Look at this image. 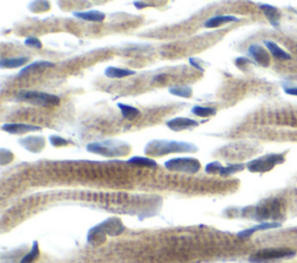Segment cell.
I'll use <instances>...</instances> for the list:
<instances>
[{
  "label": "cell",
  "mask_w": 297,
  "mask_h": 263,
  "mask_svg": "<svg viewBox=\"0 0 297 263\" xmlns=\"http://www.w3.org/2000/svg\"><path fill=\"white\" fill-rule=\"evenodd\" d=\"M199 151L196 145L187 142L179 141H162V139H155L148 142L144 152L150 157H163L171 153H195Z\"/></svg>",
  "instance_id": "6da1fadb"
},
{
  "label": "cell",
  "mask_w": 297,
  "mask_h": 263,
  "mask_svg": "<svg viewBox=\"0 0 297 263\" xmlns=\"http://www.w3.org/2000/svg\"><path fill=\"white\" fill-rule=\"evenodd\" d=\"M87 152L97 154V156H103L107 158H114V157H124L128 156L131 152L130 145L127 143L121 141H105V142H96V143H89L86 146Z\"/></svg>",
  "instance_id": "7a4b0ae2"
},
{
  "label": "cell",
  "mask_w": 297,
  "mask_h": 263,
  "mask_svg": "<svg viewBox=\"0 0 297 263\" xmlns=\"http://www.w3.org/2000/svg\"><path fill=\"white\" fill-rule=\"evenodd\" d=\"M282 203H281L279 200H264L263 202L253 208L252 214L250 216H252V218L256 220H275L277 218L282 217Z\"/></svg>",
  "instance_id": "3957f363"
},
{
  "label": "cell",
  "mask_w": 297,
  "mask_h": 263,
  "mask_svg": "<svg viewBox=\"0 0 297 263\" xmlns=\"http://www.w3.org/2000/svg\"><path fill=\"white\" fill-rule=\"evenodd\" d=\"M17 100L38 107H54L58 106L61 102L57 95L37 91H22L17 94Z\"/></svg>",
  "instance_id": "277c9868"
},
{
  "label": "cell",
  "mask_w": 297,
  "mask_h": 263,
  "mask_svg": "<svg viewBox=\"0 0 297 263\" xmlns=\"http://www.w3.org/2000/svg\"><path fill=\"white\" fill-rule=\"evenodd\" d=\"M284 160H286V158H284V154L282 153L266 154L264 157L247 162L246 168L251 173H267L272 171L275 166L283 164Z\"/></svg>",
  "instance_id": "5b68a950"
},
{
  "label": "cell",
  "mask_w": 297,
  "mask_h": 263,
  "mask_svg": "<svg viewBox=\"0 0 297 263\" xmlns=\"http://www.w3.org/2000/svg\"><path fill=\"white\" fill-rule=\"evenodd\" d=\"M296 252L290 248H266L252 254L249 261L251 263H268L272 261L290 258L295 256Z\"/></svg>",
  "instance_id": "8992f818"
},
{
  "label": "cell",
  "mask_w": 297,
  "mask_h": 263,
  "mask_svg": "<svg viewBox=\"0 0 297 263\" xmlns=\"http://www.w3.org/2000/svg\"><path fill=\"white\" fill-rule=\"evenodd\" d=\"M165 167L171 172L195 174L200 171L201 164L195 158H173L165 162Z\"/></svg>",
  "instance_id": "52a82bcc"
},
{
  "label": "cell",
  "mask_w": 297,
  "mask_h": 263,
  "mask_svg": "<svg viewBox=\"0 0 297 263\" xmlns=\"http://www.w3.org/2000/svg\"><path fill=\"white\" fill-rule=\"evenodd\" d=\"M124 230V226L122 222H120L117 218H109L106 222L99 224V225L93 227V229L89 231L88 234V240L95 238L96 235L101 234H108V235H117L122 233Z\"/></svg>",
  "instance_id": "ba28073f"
},
{
  "label": "cell",
  "mask_w": 297,
  "mask_h": 263,
  "mask_svg": "<svg viewBox=\"0 0 297 263\" xmlns=\"http://www.w3.org/2000/svg\"><path fill=\"white\" fill-rule=\"evenodd\" d=\"M245 165L244 164H233L226 167H223L220 162H210L206 166V172L209 174H220L221 176H229L233 175V174L239 173L244 171Z\"/></svg>",
  "instance_id": "9c48e42d"
},
{
  "label": "cell",
  "mask_w": 297,
  "mask_h": 263,
  "mask_svg": "<svg viewBox=\"0 0 297 263\" xmlns=\"http://www.w3.org/2000/svg\"><path fill=\"white\" fill-rule=\"evenodd\" d=\"M19 143L22 145L23 149L32 153H40L44 149L45 139L42 136H27L25 138H21Z\"/></svg>",
  "instance_id": "30bf717a"
},
{
  "label": "cell",
  "mask_w": 297,
  "mask_h": 263,
  "mask_svg": "<svg viewBox=\"0 0 297 263\" xmlns=\"http://www.w3.org/2000/svg\"><path fill=\"white\" fill-rule=\"evenodd\" d=\"M3 131L11 135H25L34 131H41L42 127L32 124H23V123H6L2 126Z\"/></svg>",
  "instance_id": "8fae6325"
},
{
  "label": "cell",
  "mask_w": 297,
  "mask_h": 263,
  "mask_svg": "<svg viewBox=\"0 0 297 263\" xmlns=\"http://www.w3.org/2000/svg\"><path fill=\"white\" fill-rule=\"evenodd\" d=\"M249 53L261 67L267 68L271 64V57H269L268 51L259 44H252L250 46Z\"/></svg>",
  "instance_id": "7c38bea8"
},
{
  "label": "cell",
  "mask_w": 297,
  "mask_h": 263,
  "mask_svg": "<svg viewBox=\"0 0 297 263\" xmlns=\"http://www.w3.org/2000/svg\"><path fill=\"white\" fill-rule=\"evenodd\" d=\"M166 125L172 131H182L186 129H191V127L199 126V122L194 121L191 118L187 117H175L166 122Z\"/></svg>",
  "instance_id": "4fadbf2b"
},
{
  "label": "cell",
  "mask_w": 297,
  "mask_h": 263,
  "mask_svg": "<svg viewBox=\"0 0 297 263\" xmlns=\"http://www.w3.org/2000/svg\"><path fill=\"white\" fill-rule=\"evenodd\" d=\"M281 226V223L277 222H272V223H263L259 224V225H256L251 227V229L244 230L238 233V238L240 239H246L250 238L253 233H256L258 231H265V230H271V229H277V227Z\"/></svg>",
  "instance_id": "5bb4252c"
},
{
  "label": "cell",
  "mask_w": 297,
  "mask_h": 263,
  "mask_svg": "<svg viewBox=\"0 0 297 263\" xmlns=\"http://www.w3.org/2000/svg\"><path fill=\"white\" fill-rule=\"evenodd\" d=\"M73 15L81 20L89 21V22H101L105 20L106 15L100 11H87V12H74Z\"/></svg>",
  "instance_id": "9a60e30c"
},
{
  "label": "cell",
  "mask_w": 297,
  "mask_h": 263,
  "mask_svg": "<svg viewBox=\"0 0 297 263\" xmlns=\"http://www.w3.org/2000/svg\"><path fill=\"white\" fill-rule=\"evenodd\" d=\"M238 18L233 15H216V17L210 18L209 20L205 22L206 28H216L222 25H226L229 22H237Z\"/></svg>",
  "instance_id": "2e32d148"
},
{
  "label": "cell",
  "mask_w": 297,
  "mask_h": 263,
  "mask_svg": "<svg viewBox=\"0 0 297 263\" xmlns=\"http://www.w3.org/2000/svg\"><path fill=\"white\" fill-rule=\"evenodd\" d=\"M55 64L52 63V61H45V60H38V61H34V63L27 65V67L23 68L20 72H19L18 77H23L28 73H32L35 71H41V70L44 69H49V68H54Z\"/></svg>",
  "instance_id": "e0dca14e"
},
{
  "label": "cell",
  "mask_w": 297,
  "mask_h": 263,
  "mask_svg": "<svg viewBox=\"0 0 297 263\" xmlns=\"http://www.w3.org/2000/svg\"><path fill=\"white\" fill-rule=\"evenodd\" d=\"M259 7L260 10L264 11L266 18H267L268 21L272 23V26L275 27V28H279L280 18H281L279 10H277L276 7L271 6V5H260Z\"/></svg>",
  "instance_id": "ac0fdd59"
},
{
  "label": "cell",
  "mask_w": 297,
  "mask_h": 263,
  "mask_svg": "<svg viewBox=\"0 0 297 263\" xmlns=\"http://www.w3.org/2000/svg\"><path fill=\"white\" fill-rule=\"evenodd\" d=\"M265 46L268 49V51L272 53L274 58L276 59H280V60H289L291 59V56L289 55L287 51H284L283 49H281L279 45H277L275 42H272V41H265Z\"/></svg>",
  "instance_id": "d6986e66"
},
{
  "label": "cell",
  "mask_w": 297,
  "mask_h": 263,
  "mask_svg": "<svg viewBox=\"0 0 297 263\" xmlns=\"http://www.w3.org/2000/svg\"><path fill=\"white\" fill-rule=\"evenodd\" d=\"M135 73L136 72L132 71V70L120 69V68H114V67H109L105 70V76L111 79L126 78V77H129V76H134Z\"/></svg>",
  "instance_id": "ffe728a7"
},
{
  "label": "cell",
  "mask_w": 297,
  "mask_h": 263,
  "mask_svg": "<svg viewBox=\"0 0 297 263\" xmlns=\"http://www.w3.org/2000/svg\"><path fill=\"white\" fill-rule=\"evenodd\" d=\"M28 61L27 57H15V58H2L0 68L2 69H17L25 65Z\"/></svg>",
  "instance_id": "44dd1931"
},
{
  "label": "cell",
  "mask_w": 297,
  "mask_h": 263,
  "mask_svg": "<svg viewBox=\"0 0 297 263\" xmlns=\"http://www.w3.org/2000/svg\"><path fill=\"white\" fill-rule=\"evenodd\" d=\"M128 164L134 166H142V167L157 168V162L148 157H132L128 160Z\"/></svg>",
  "instance_id": "7402d4cb"
},
{
  "label": "cell",
  "mask_w": 297,
  "mask_h": 263,
  "mask_svg": "<svg viewBox=\"0 0 297 263\" xmlns=\"http://www.w3.org/2000/svg\"><path fill=\"white\" fill-rule=\"evenodd\" d=\"M117 107L120 108L123 118L126 119H134L140 115V111L137 109V108L132 106H128V104H124V103H117Z\"/></svg>",
  "instance_id": "603a6c76"
},
{
  "label": "cell",
  "mask_w": 297,
  "mask_h": 263,
  "mask_svg": "<svg viewBox=\"0 0 297 263\" xmlns=\"http://www.w3.org/2000/svg\"><path fill=\"white\" fill-rule=\"evenodd\" d=\"M217 109L214 107H202V106H194L191 108V114L199 117H210V116L216 115Z\"/></svg>",
  "instance_id": "cb8c5ba5"
},
{
  "label": "cell",
  "mask_w": 297,
  "mask_h": 263,
  "mask_svg": "<svg viewBox=\"0 0 297 263\" xmlns=\"http://www.w3.org/2000/svg\"><path fill=\"white\" fill-rule=\"evenodd\" d=\"M169 92L172 95L180 96V98L188 99L193 95V90L189 86H177V87H171Z\"/></svg>",
  "instance_id": "d4e9b609"
},
{
  "label": "cell",
  "mask_w": 297,
  "mask_h": 263,
  "mask_svg": "<svg viewBox=\"0 0 297 263\" xmlns=\"http://www.w3.org/2000/svg\"><path fill=\"white\" fill-rule=\"evenodd\" d=\"M38 253H40V249H38V242L34 241L32 250H30V252L22 258L20 263H33L38 256Z\"/></svg>",
  "instance_id": "484cf974"
},
{
  "label": "cell",
  "mask_w": 297,
  "mask_h": 263,
  "mask_svg": "<svg viewBox=\"0 0 297 263\" xmlns=\"http://www.w3.org/2000/svg\"><path fill=\"white\" fill-rule=\"evenodd\" d=\"M49 142L50 144H52L53 146H55V148H61V146H65L70 144V141H66L65 138L58 136V135H53V136L49 137Z\"/></svg>",
  "instance_id": "4316f807"
},
{
  "label": "cell",
  "mask_w": 297,
  "mask_h": 263,
  "mask_svg": "<svg viewBox=\"0 0 297 263\" xmlns=\"http://www.w3.org/2000/svg\"><path fill=\"white\" fill-rule=\"evenodd\" d=\"M12 160H13V153L11 151L5 149L0 150V162H2V165L9 164Z\"/></svg>",
  "instance_id": "83f0119b"
},
{
  "label": "cell",
  "mask_w": 297,
  "mask_h": 263,
  "mask_svg": "<svg viewBox=\"0 0 297 263\" xmlns=\"http://www.w3.org/2000/svg\"><path fill=\"white\" fill-rule=\"evenodd\" d=\"M25 44L27 46H30V48H35V49H41L42 48L41 41L36 37H28L25 41Z\"/></svg>",
  "instance_id": "f1b7e54d"
},
{
  "label": "cell",
  "mask_w": 297,
  "mask_h": 263,
  "mask_svg": "<svg viewBox=\"0 0 297 263\" xmlns=\"http://www.w3.org/2000/svg\"><path fill=\"white\" fill-rule=\"evenodd\" d=\"M251 63V60L247 59V58L245 57H239L237 58L236 60H234V64H236V67L240 70H245V65H247Z\"/></svg>",
  "instance_id": "f546056e"
},
{
  "label": "cell",
  "mask_w": 297,
  "mask_h": 263,
  "mask_svg": "<svg viewBox=\"0 0 297 263\" xmlns=\"http://www.w3.org/2000/svg\"><path fill=\"white\" fill-rule=\"evenodd\" d=\"M189 63H190V65H193L195 69H197L199 71H201V72L205 71V69L200 67V64H199V63H201V60L196 59V58H189Z\"/></svg>",
  "instance_id": "4dcf8cb0"
},
{
  "label": "cell",
  "mask_w": 297,
  "mask_h": 263,
  "mask_svg": "<svg viewBox=\"0 0 297 263\" xmlns=\"http://www.w3.org/2000/svg\"><path fill=\"white\" fill-rule=\"evenodd\" d=\"M284 92L288 95L297 96V87H284Z\"/></svg>",
  "instance_id": "1f68e13d"
}]
</instances>
